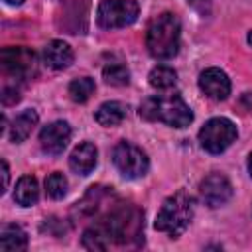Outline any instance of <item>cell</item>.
<instances>
[{"mask_svg": "<svg viewBox=\"0 0 252 252\" xmlns=\"http://www.w3.org/2000/svg\"><path fill=\"white\" fill-rule=\"evenodd\" d=\"M140 116L150 122H163L173 128H185L193 120V112L179 93L146 98L140 104Z\"/></svg>", "mask_w": 252, "mask_h": 252, "instance_id": "6da1fadb", "label": "cell"}, {"mask_svg": "<svg viewBox=\"0 0 252 252\" xmlns=\"http://www.w3.org/2000/svg\"><path fill=\"white\" fill-rule=\"evenodd\" d=\"M73 59H75V53H73L71 45L61 41V39L49 41L45 45V49H43V61L51 69H57V71L67 69L73 63Z\"/></svg>", "mask_w": 252, "mask_h": 252, "instance_id": "7c38bea8", "label": "cell"}, {"mask_svg": "<svg viewBox=\"0 0 252 252\" xmlns=\"http://www.w3.org/2000/svg\"><path fill=\"white\" fill-rule=\"evenodd\" d=\"M93 93H94V81L89 79V77L75 79V81H71V85H69V96H71L75 102H87Z\"/></svg>", "mask_w": 252, "mask_h": 252, "instance_id": "ffe728a7", "label": "cell"}, {"mask_svg": "<svg viewBox=\"0 0 252 252\" xmlns=\"http://www.w3.org/2000/svg\"><path fill=\"white\" fill-rule=\"evenodd\" d=\"M0 61H2V69L6 73H10L12 77H16L18 81H24V79H30L32 75H35V55H33V51H30L26 47L2 49Z\"/></svg>", "mask_w": 252, "mask_h": 252, "instance_id": "ba28073f", "label": "cell"}, {"mask_svg": "<svg viewBox=\"0 0 252 252\" xmlns=\"http://www.w3.org/2000/svg\"><path fill=\"white\" fill-rule=\"evenodd\" d=\"M45 191L51 199H63L65 193H67V179L63 173H51L47 179H45Z\"/></svg>", "mask_w": 252, "mask_h": 252, "instance_id": "7402d4cb", "label": "cell"}, {"mask_svg": "<svg viewBox=\"0 0 252 252\" xmlns=\"http://www.w3.org/2000/svg\"><path fill=\"white\" fill-rule=\"evenodd\" d=\"M71 140V126L63 120H55L41 128L39 132V144L41 150L49 156H59Z\"/></svg>", "mask_w": 252, "mask_h": 252, "instance_id": "30bf717a", "label": "cell"}, {"mask_svg": "<svg viewBox=\"0 0 252 252\" xmlns=\"http://www.w3.org/2000/svg\"><path fill=\"white\" fill-rule=\"evenodd\" d=\"M28 246V234L18 224H6L0 232V250L2 252H20Z\"/></svg>", "mask_w": 252, "mask_h": 252, "instance_id": "5bb4252c", "label": "cell"}, {"mask_svg": "<svg viewBox=\"0 0 252 252\" xmlns=\"http://www.w3.org/2000/svg\"><path fill=\"white\" fill-rule=\"evenodd\" d=\"M104 224L108 226L110 230V236L112 240H116L118 244H130L132 240H140V234H142V213L134 207H116L110 217L104 220Z\"/></svg>", "mask_w": 252, "mask_h": 252, "instance_id": "277c9868", "label": "cell"}, {"mask_svg": "<svg viewBox=\"0 0 252 252\" xmlns=\"http://www.w3.org/2000/svg\"><path fill=\"white\" fill-rule=\"evenodd\" d=\"M102 77L108 85H114V87H124L128 85L130 81V71L122 65V63H110L104 67L102 71Z\"/></svg>", "mask_w": 252, "mask_h": 252, "instance_id": "44dd1931", "label": "cell"}, {"mask_svg": "<svg viewBox=\"0 0 252 252\" xmlns=\"http://www.w3.org/2000/svg\"><path fill=\"white\" fill-rule=\"evenodd\" d=\"M193 211H195L193 199L187 193L177 191L175 195H171L163 201L154 226H156V230L165 232L175 238L189 226V222L193 219Z\"/></svg>", "mask_w": 252, "mask_h": 252, "instance_id": "3957f363", "label": "cell"}, {"mask_svg": "<svg viewBox=\"0 0 252 252\" xmlns=\"http://www.w3.org/2000/svg\"><path fill=\"white\" fill-rule=\"evenodd\" d=\"M150 85L158 91H167L171 89L175 83H177V73L171 69V67H165V65H158L150 71Z\"/></svg>", "mask_w": 252, "mask_h": 252, "instance_id": "d6986e66", "label": "cell"}, {"mask_svg": "<svg viewBox=\"0 0 252 252\" xmlns=\"http://www.w3.org/2000/svg\"><path fill=\"white\" fill-rule=\"evenodd\" d=\"M236 126L228 118H211L199 132V142L209 154L224 152L236 140Z\"/></svg>", "mask_w": 252, "mask_h": 252, "instance_id": "8992f818", "label": "cell"}, {"mask_svg": "<svg viewBox=\"0 0 252 252\" xmlns=\"http://www.w3.org/2000/svg\"><path fill=\"white\" fill-rule=\"evenodd\" d=\"M35 124H37V112L35 110L28 108V110L20 112L14 118L12 126H10V138H12V142H16V144L18 142H24L32 134V130L35 128Z\"/></svg>", "mask_w": 252, "mask_h": 252, "instance_id": "9a60e30c", "label": "cell"}, {"mask_svg": "<svg viewBox=\"0 0 252 252\" xmlns=\"http://www.w3.org/2000/svg\"><path fill=\"white\" fill-rule=\"evenodd\" d=\"M138 12L136 0H102L96 10V22L104 30L126 28L136 22Z\"/></svg>", "mask_w": 252, "mask_h": 252, "instance_id": "5b68a950", "label": "cell"}, {"mask_svg": "<svg viewBox=\"0 0 252 252\" xmlns=\"http://www.w3.org/2000/svg\"><path fill=\"white\" fill-rule=\"evenodd\" d=\"M2 177H4V183H2V193L8 189V179H10V171H8V163L2 161Z\"/></svg>", "mask_w": 252, "mask_h": 252, "instance_id": "cb8c5ba5", "label": "cell"}, {"mask_svg": "<svg viewBox=\"0 0 252 252\" xmlns=\"http://www.w3.org/2000/svg\"><path fill=\"white\" fill-rule=\"evenodd\" d=\"M199 87L213 100H224L230 94V79L226 77L224 71H220L217 67L205 69L199 75Z\"/></svg>", "mask_w": 252, "mask_h": 252, "instance_id": "8fae6325", "label": "cell"}, {"mask_svg": "<svg viewBox=\"0 0 252 252\" xmlns=\"http://www.w3.org/2000/svg\"><path fill=\"white\" fill-rule=\"evenodd\" d=\"M230 197H232V185L224 175L211 173V175H207L203 179V183H201V199L211 209L222 207L224 203L230 201Z\"/></svg>", "mask_w": 252, "mask_h": 252, "instance_id": "9c48e42d", "label": "cell"}, {"mask_svg": "<svg viewBox=\"0 0 252 252\" xmlns=\"http://www.w3.org/2000/svg\"><path fill=\"white\" fill-rule=\"evenodd\" d=\"M37 197H39V187H37L35 177H32V175L20 177V181L16 183L14 201L22 207H32L37 203Z\"/></svg>", "mask_w": 252, "mask_h": 252, "instance_id": "2e32d148", "label": "cell"}, {"mask_svg": "<svg viewBox=\"0 0 252 252\" xmlns=\"http://www.w3.org/2000/svg\"><path fill=\"white\" fill-rule=\"evenodd\" d=\"M197 12H201V14H205V12H209V0H187Z\"/></svg>", "mask_w": 252, "mask_h": 252, "instance_id": "603a6c76", "label": "cell"}, {"mask_svg": "<svg viewBox=\"0 0 252 252\" xmlns=\"http://www.w3.org/2000/svg\"><path fill=\"white\" fill-rule=\"evenodd\" d=\"M112 236L104 222H98L83 232V246L89 250H106Z\"/></svg>", "mask_w": 252, "mask_h": 252, "instance_id": "ac0fdd59", "label": "cell"}, {"mask_svg": "<svg viewBox=\"0 0 252 252\" xmlns=\"http://www.w3.org/2000/svg\"><path fill=\"white\" fill-rule=\"evenodd\" d=\"M69 165L79 175H89L96 165V148L91 142L79 144L69 158Z\"/></svg>", "mask_w": 252, "mask_h": 252, "instance_id": "4fadbf2b", "label": "cell"}, {"mask_svg": "<svg viewBox=\"0 0 252 252\" xmlns=\"http://www.w3.org/2000/svg\"><path fill=\"white\" fill-rule=\"evenodd\" d=\"M112 163L114 167L126 177V179H138L148 171V158L146 154L130 144V142H118L112 150Z\"/></svg>", "mask_w": 252, "mask_h": 252, "instance_id": "52a82bcc", "label": "cell"}, {"mask_svg": "<svg viewBox=\"0 0 252 252\" xmlns=\"http://www.w3.org/2000/svg\"><path fill=\"white\" fill-rule=\"evenodd\" d=\"M248 43H250V45H252V32H250V33H248Z\"/></svg>", "mask_w": 252, "mask_h": 252, "instance_id": "4316f807", "label": "cell"}, {"mask_svg": "<svg viewBox=\"0 0 252 252\" xmlns=\"http://www.w3.org/2000/svg\"><path fill=\"white\" fill-rule=\"evenodd\" d=\"M179 35H181L179 20L169 12H163L150 22L146 32V47L150 55L156 59L161 61L171 59L179 51Z\"/></svg>", "mask_w": 252, "mask_h": 252, "instance_id": "7a4b0ae2", "label": "cell"}, {"mask_svg": "<svg viewBox=\"0 0 252 252\" xmlns=\"http://www.w3.org/2000/svg\"><path fill=\"white\" fill-rule=\"evenodd\" d=\"M248 171H250V175H252V154H250V158H248Z\"/></svg>", "mask_w": 252, "mask_h": 252, "instance_id": "484cf974", "label": "cell"}, {"mask_svg": "<svg viewBox=\"0 0 252 252\" xmlns=\"http://www.w3.org/2000/svg\"><path fill=\"white\" fill-rule=\"evenodd\" d=\"M4 2H6V4H10V6H20L24 0H4Z\"/></svg>", "mask_w": 252, "mask_h": 252, "instance_id": "d4e9b609", "label": "cell"}, {"mask_svg": "<svg viewBox=\"0 0 252 252\" xmlns=\"http://www.w3.org/2000/svg\"><path fill=\"white\" fill-rule=\"evenodd\" d=\"M124 116H126V106L122 102H118V100H110V102L100 104L98 110H96V114H94L96 122L100 126H106V128L118 126L124 120Z\"/></svg>", "mask_w": 252, "mask_h": 252, "instance_id": "e0dca14e", "label": "cell"}]
</instances>
